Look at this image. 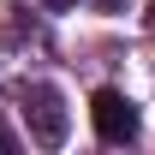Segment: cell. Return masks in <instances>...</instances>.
Returning <instances> with one entry per match:
<instances>
[{
	"instance_id": "7a4b0ae2",
	"label": "cell",
	"mask_w": 155,
	"mask_h": 155,
	"mask_svg": "<svg viewBox=\"0 0 155 155\" xmlns=\"http://www.w3.org/2000/svg\"><path fill=\"white\" fill-rule=\"evenodd\" d=\"M90 119H96V131L107 137V143H131V137H137V107L119 96V90H96Z\"/></svg>"
},
{
	"instance_id": "3957f363",
	"label": "cell",
	"mask_w": 155,
	"mask_h": 155,
	"mask_svg": "<svg viewBox=\"0 0 155 155\" xmlns=\"http://www.w3.org/2000/svg\"><path fill=\"white\" fill-rule=\"evenodd\" d=\"M42 6H54V12H66V6H78V0H42Z\"/></svg>"
},
{
	"instance_id": "5b68a950",
	"label": "cell",
	"mask_w": 155,
	"mask_h": 155,
	"mask_svg": "<svg viewBox=\"0 0 155 155\" xmlns=\"http://www.w3.org/2000/svg\"><path fill=\"white\" fill-rule=\"evenodd\" d=\"M101 6H107V12H114V6H119V0H101Z\"/></svg>"
},
{
	"instance_id": "6da1fadb",
	"label": "cell",
	"mask_w": 155,
	"mask_h": 155,
	"mask_svg": "<svg viewBox=\"0 0 155 155\" xmlns=\"http://www.w3.org/2000/svg\"><path fill=\"white\" fill-rule=\"evenodd\" d=\"M24 119H30V137L42 149H60L66 143V96L54 84H30L24 90Z\"/></svg>"
},
{
	"instance_id": "277c9868",
	"label": "cell",
	"mask_w": 155,
	"mask_h": 155,
	"mask_svg": "<svg viewBox=\"0 0 155 155\" xmlns=\"http://www.w3.org/2000/svg\"><path fill=\"white\" fill-rule=\"evenodd\" d=\"M0 149H12V131H6V125H0Z\"/></svg>"
}]
</instances>
